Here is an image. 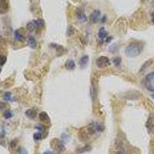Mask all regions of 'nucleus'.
I'll return each mask as SVG.
<instances>
[{
    "label": "nucleus",
    "instance_id": "1",
    "mask_svg": "<svg viewBox=\"0 0 154 154\" xmlns=\"http://www.w3.org/2000/svg\"><path fill=\"white\" fill-rule=\"evenodd\" d=\"M143 50V43L139 41H133L125 49V55L129 58H134L139 56Z\"/></svg>",
    "mask_w": 154,
    "mask_h": 154
},
{
    "label": "nucleus",
    "instance_id": "2",
    "mask_svg": "<svg viewBox=\"0 0 154 154\" xmlns=\"http://www.w3.org/2000/svg\"><path fill=\"white\" fill-rule=\"evenodd\" d=\"M96 64L98 68L104 69V68H106L107 66H109L110 65V60L108 57L102 56L99 57L96 59Z\"/></svg>",
    "mask_w": 154,
    "mask_h": 154
},
{
    "label": "nucleus",
    "instance_id": "3",
    "mask_svg": "<svg viewBox=\"0 0 154 154\" xmlns=\"http://www.w3.org/2000/svg\"><path fill=\"white\" fill-rule=\"evenodd\" d=\"M50 144H51V146L53 147V149H55L56 152H57L59 153L63 152L65 150L64 143L59 139H53L52 142H51Z\"/></svg>",
    "mask_w": 154,
    "mask_h": 154
},
{
    "label": "nucleus",
    "instance_id": "4",
    "mask_svg": "<svg viewBox=\"0 0 154 154\" xmlns=\"http://www.w3.org/2000/svg\"><path fill=\"white\" fill-rule=\"evenodd\" d=\"M100 16H101V12L99 11V10L96 9V10H94V11H92V13L89 16L90 22L92 23H96L99 21Z\"/></svg>",
    "mask_w": 154,
    "mask_h": 154
},
{
    "label": "nucleus",
    "instance_id": "5",
    "mask_svg": "<svg viewBox=\"0 0 154 154\" xmlns=\"http://www.w3.org/2000/svg\"><path fill=\"white\" fill-rule=\"evenodd\" d=\"M9 0H0V13H6L9 10Z\"/></svg>",
    "mask_w": 154,
    "mask_h": 154
},
{
    "label": "nucleus",
    "instance_id": "6",
    "mask_svg": "<svg viewBox=\"0 0 154 154\" xmlns=\"http://www.w3.org/2000/svg\"><path fill=\"white\" fill-rule=\"evenodd\" d=\"M76 17H77V19L79 20V21L81 22V23H85V22H86V14H85V13H84V11L83 9H76Z\"/></svg>",
    "mask_w": 154,
    "mask_h": 154
},
{
    "label": "nucleus",
    "instance_id": "7",
    "mask_svg": "<svg viewBox=\"0 0 154 154\" xmlns=\"http://www.w3.org/2000/svg\"><path fill=\"white\" fill-rule=\"evenodd\" d=\"M89 56H82L79 61V65L80 66L81 69H85L88 66V63H89Z\"/></svg>",
    "mask_w": 154,
    "mask_h": 154
},
{
    "label": "nucleus",
    "instance_id": "8",
    "mask_svg": "<svg viewBox=\"0 0 154 154\" xmlns=\"http://www.w3.org/2000/svg\"><path fill=\"white\" fill-rule=\"evenodd\" d=\"M65 67L68 70H74L76 68V63L73 59H68L65 63Z\"/></svg>",
    "mask_w": 154,
    "mask_h": 154
},
{
    "label": "nucleus",
    "instance_id": "9",
    "mask_svg": "<svg viewBox=\"0 0 154 154\" xmlns=\"http://www.w3.org/2000/svg\"><path fill=\"white\" fill-rule=\"evenodd\" d=\"M36 115H37V112L34 109H29L26 111V116L31 119H35Z\"/></svg>",
    "mask_w": 154,
    "mask_h": 154
},
{
    "label": "nucleus",
    "instance_id": "10",
    "mask_svg": "<svg viewBox=\"0 0 154 154\" xmlns=\"http://www.w3.org/2000/svg\"><path fill=\"white\" fill-rule=\"evenodd\" d=\"M87 131L89 134H94L96 132H97L96 130V123L95 122H92L90 124H89V126H87Z\"/></svg>",
    "mask_w": 154,
    "mask_h": 154
},
{
    "label": "nucleus",
    "instance_id": "11",
    "mask_svg": "<svg viewBox=\"0 0 154 154\" xmlns=\"http://www.w3.org/2000/svg\"><path fill=\"white\" fill-rule=\"evenodd\" d=\"M152 63V59H149V60H147V61H146L144 63H143V65L141 66V68H140V69H139V73H142L143 71H145L149 66H150V65Z\"/></svg>",
    "mask_w": 154,
    "mask_h": 154
},
{
    "label": "nucleus",
    "instance_id": "12",
    "mask_svg": "<svg viewBox=\"0 0 154 154\" xmlns=\"http://www.w3.org/2000/svg\"><path fill=\"white\" fill-rule=\"evenodd\" d=\"M29 46L32 48V49H35L37 46V43H36V40L35 39L34 36H30L29 37Z\"/></svg>",
    "mask_w": 154,
    "mask_h": 154
},
{
    "label": "nucleus",
    "instance_id": "13",
    "mask_svg": "<svg viewBox=\"0 0 154 154\" xmlns=\"http://www.w3.org/2000/svg\"><path fill=\"white\" fill-rule=\"evenodd\" d=\"M50 46L52 47V48L56 49V52H57V53H60V55L63 54V51H64V48H63V46H60V45L55 44V43H52V44H50Z\"/></svg>",
    "mask_w": 154,
    "mask_h": 154
},
{
    "label": "nucleus",
    "instance_id": "14",
    "mask_svg": "<svg viewBox=\"0 0 154 154\" xmlns=\"http://www.w3.org/2000/svg\"><path fill=\"white\" fill-rule=\"evenodd\" d=\"M14 36L15 39L17 41H21V42H23L25 40V37L23 36V35L19 32V30H16L15 33H14Z\"/></svg>",
    "mask_w": 154,
    "mask_h": 154
},
{
    "label": "nucleus",
    "instance_id": "15",
    "mask_svg": "<svg viewBox=\"0 0 154 154\" xmlns=\"http://www.w3.org/2000/svg\"><path fill=\"white\" fill-rule=\"evenodd\" d=\"M98 36L99 39H104L107 36V33H106V31L104 27H101L99 29V32H98Z\"/></svg>",
    "mask_w": 154,
    "mask_h": 154
},
{
    "label": "nucleus",
    "instance_id": "16",
    "mask_svg": "<svg viewBox=\"0 0 154 154\" xmlns=\"http://www.w3.org/2000/svg\"><path fill=\"white\" fill-rule=\"evenodd\" d=\"M33 22L36 26V28H39V29H42L45 26V23L43 19H36V20H33Z\"/></svg>",
    "mask_w": 154,
    "mask_h": 154
},
{
    "label": "nucleus",
    "instance_id": "17",
    "mask_svg": "<svg viewBox=\"0 0 154 154\" xmlns=\"http://www.w3.org/2000/svg\"><path fill=\"white\" fill-rule=\"evenodd\" d=\"M39 119L41 121H43V122H49V116H48V114L45 112H40L39 115Z\"/></svg>",
    "mask_w": 154,
    "mask_h": 154
},
{
    "label": "nucleus",
    "instance_id": "18",
    "mask_svg": "<svg viewBox=\"0 0 154 154\" xmlns=\"http://www.w3.org/2000/svg\"><path fill=\"white\" fill-rule=\"evenodd\" d=\"M26 29H27V30L29 31V32H30V33H32V32H33V31H35V29H36V26L34 22L33 21L29 22L26 25Z\"/></svg>",
    "mask_w": 154,
    "mask_h": 154
},
{
    "label": "nucleus",
    "instance_id": "19",
    "mask_svg": "<svg viewBox=\"0 0 154 154\" xmlns=\"http://www.w3.org/2000/svg\"><path fill=\"white\" fill-rule=\"evenodd\" d=\"M92 149V147L89 146V145H86L83 148H80V149H78L76 151H77V153H83V152H88L89 150Z\"/></svg>",
    "mask_w": 154,
    "mask_h": 154
},
{
    "label": "nucleus",
    "instance_id": "20",
    "mask_svg": "<svg viewBox=\"0 0 154 154\" xmlns=\"http://www.w3.org/2000/svg\"><path fill=\"white\" fill-rule=\"evenodd\" d=\"M121 62H122V60H121L120 57H115V58L112 59V63H113L114 66L116 67H119L120 66Z\"/></svg>",
    "mask_w": 154,
    "mask_h": 154
},
{
    "label": "nucleus",
    "instance_id": "21",
    "mask_svg": "<svg viewBox=\"0 0 154 154\" xmlns=\"http://www.w3.org/2000/svg\"><path fill=\"white\" fill-rule=\"evenodd\" d=\"M13 116V112H12L11 111H10V110H6V111L4 112V113H3V116H4V118L6 119L12 118Z\"/></svg>",
    "mask_w": 154,
    "mask_h": 154
},
{
    "label": "nucleus",
    "instance_id": "22",
    "mask_svg": "<svg viewBox=\"0 0 154 154\" xmlns=\"http://www.w3.org/2000/svg\"><path fill=\"white\" fill-rule=\"evenodd\" d=\"M33 138L36 141H39V140H41L42 139V133L41 132H36L34 133V135H33Z\"/></svg>",
    "mask_w": 154,
    "mask_h": 154
},
{
    "label": "nucleus",
    "instance_id": "23",
    "mask_svg": "<svg viewBox=\"0 0 154 154\" xmlns=\"http://www.w3.org/2000/svg\"><path fill=\"white\" fill-rule=\"evenodd\" d=\"M6 60H7V58L6 56L0 55V66H3L6 63Z\"/></svg>",
    "mask_w": 154,
    "mask_h": 154
},
{
    "label": "nucleus",
    "instance_id": "24",
    "mask_svg": "<svg viewBox=\"0 0 154 154\" xmlns=\"http://www.w3.org/2000/svg\"><path fill=\"white\" fill-rule=\"evenodd\" d=\"M4 99L6 101H10L11 100V92H6L5 93V95H4Z\"/></svg>",
    "mask_w": 154,
    "mask_h": 154
},
{
    "label": "nucleus",
    "instance_id": "25",
    "mask_svg": "<svg viewBox=\"0 0 154 154\" xmlns=\"http://www.w3.org/2000/svg\"><path fill=\"white\" fill-rule=\"evenodd\" d=\"M16 154H28V152L26 149L21 147V148H19L16 152Z\"/></svg>",
    "mask_w": 154,
    "mask_h": 154
},
{
    "label": "nucleus",
    "instance_id": "26",
    "mask_svg": "<svg viewBox=\"0 0 154 154\" xmlns=\"http://www.w3.org/2000/svg\"><path fill=\"white\" fill-rule=\"evenodd\" d=\"M73 33H74V29H73V28L72 27V26H69V27L68 28V30H67V36H72Z\"/></svg>",
    "mask_w": 154,
    "mask_h": 154
},
{
    "label": "nucleus",
    "instance_id": "27",
    "mask_svg": "<svg viewBox=\"0 0 154 154\" xmlns=\"http://www.w3.org/2000/svg\"><path fill=\"white\" fill-rule=\"evenodd\" d=\"M96 130L97 132H102L104 130V126L99 123H96Z\"/></svg>",
    "mask_w": 154,
    "mask_h": 154
},
{
    "label": "nucleus",
    "instance_id": "28",
    "mask_svg": "<svg viewBox=\"0 0 154 154\" xmlns=\"http://www.w3.org/2000/svg\"><path fill=\"white\" fill-rule=\"evenodd\" d=\"M117 49V46H116V44H113L112 46H110V48H109V51L110 52H112V53H114V52H116V50Z\"/></svg>",
    "mask_w": 154,
    "mask_h": 154
},
{
    "label": "nucleus",
    "instance_id": "29",
    "mask_svg": "<svg viewBox=\"0 0 154 154\" xmlns=\"http://www.w3.org/2000/svg\"><path fill=\"white\" fill-rule=\"evenodd\" d=\"M6 104L4 102H0V110L6 108Z\"/></svg>",
    "mask_w": 154,
    "mask_h": 154
},
{
    "label": "nucleus",
    "instance_id": "30",
    "mask_svg": "<svg viewBox=\"0 0 154 154\" xmlns=\"http://www.w3.org/2000/svg\"><path fill=\"white\" fill-rule=\"evenodd\" d=\"M16 142H17V140H13L11 143H10V146H11V148H14L16 146Z\"/></svg>",
    "mask_w": 154,
    "mask_h": 154
},
{
    "label": "nucleus",
    "instance_id": "31",
    "mask_svg": "<svg viewBox=\"0 0 154 154\" xmlns=\"http://www.w3.org/2000/svg\"><path fill=\"white\" fill-rule=\"evenodd\" d=\"M112 39V36H109V37L106 38V43H109Z\"/></svg>",
    "mask_w": 154,
    "mask_h": 154
},
{
    "label": "nucleus",
    "instance_id": "32",
    "mask_svg": "<svg viewBox=\"0 0 154 154\" xmlns=\"http://www.w3.org/2000/svg\"><path fill=\"white\" fill-rule=\"evenodd\" d=\"M43 154H54L53 152H52L51 151H46V152H44Z\"/></svg>",
    "mask_w": 154,
    "mask_h": 154
},
{
    "label": "nucleus",
    "instance_id": "33",
    "mask_svg": "<svg viewBox=\"0 0 154 154\" xmlns=\"http://www.w3.org/2000/svg\"><path fill=\"white\" fill-rule=\"evenodd\" d=\"M116 154H124V152H123L122 150H119V151L116 152Z\"/></svg>",
    "mask_w": 154,
    "mask_h": 154
},
{
    "label": "nucleus",
    "instance_id": "34",
    "mask_svg": "<svg viewBox=\"0 0 154 154\" xmlns=\"http://www.w3.org/2000/svg\"><path fill=\"white\" fill-rule=\"evenodd\" d=\"M152 21L154 23V13H152Z\"/></svg>",
    "mask_w": 154,
    "mask_h": 154
},
{
    "label": "nucleus",
    "instance_id": "35",
    "mask_svg": "<svg viewBox=\"0 0 154 154\" xmlns=\"http://www.w3.org/2000/svg\"><path fill=\"white\" fill-rule=\"evenodd\" d=\"M1 71H2V69H1V68H0V73H1Z\"/></svg>",
    "mask_w": 154,
    "mask_h": 154
},
{
    "label": "nucleus",
    "instance_id": "36",
    "mask_svg": "<svg viewBox=\"0 0 154 154\" xmlns=\"http://www.w3.org/2000/svg\"><path fill=\"white\" fill-rule=\"evenodd\" d=\"M152 92H154V88H153V90H152ZM153 96H154V94H153Z\"/></svg>",
    "mask_w": 154,
    "mask_h": 154
}]
</instances>
